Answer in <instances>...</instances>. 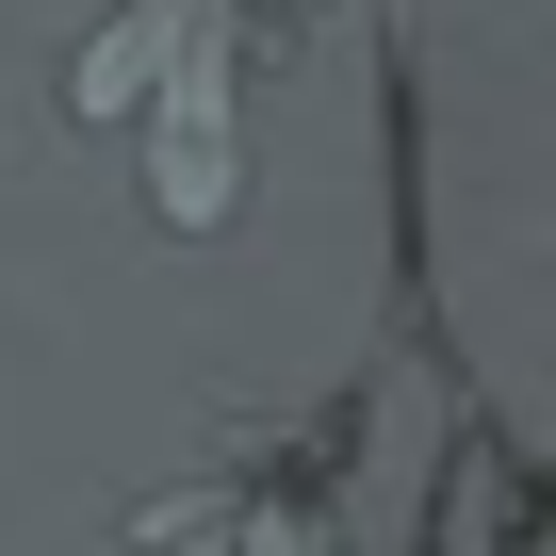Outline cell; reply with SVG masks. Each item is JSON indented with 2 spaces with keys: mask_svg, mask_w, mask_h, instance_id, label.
Here are the masks:
<instances>
[{
  "mask_svg": "<svg viewBox=\"0 0 556 556\" xmlns=\"http://www.w3.org/2000/svg\"><path fill=\"white\" fill-rule=\"evenodd\" d=\"M328 34V0H99V34L66 50V115L131 131V180L164 229L245 213V99Z\"/></svg>",
  "mask_w": 556,
  "mask_h": 556,
  "instance_id": "6da1fadb",
  "label": "cell"
},
{
  "mask_svg": "<svg viewBox=\"0 0 556 556\" xmlns=\"http://www.w3.org/2000/svg\"><path fill=\"white\" fill-rule=\"evenodd\" d=\"M361 475H377V393L245 409L131 507V556H361Z\"/></svg>",
  "mask_w": 556,
  "mask_h": 556,
  "instance_id": "7a4b0ae2",
  "label": "cell"
}]
</instances>
